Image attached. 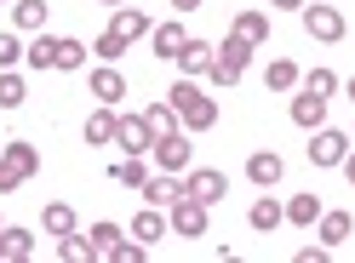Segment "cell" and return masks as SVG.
Wrapping results in <instances>:
<instances>
[{
    "label": "cell",
    "instance_id": "cell-17",
    "mask_svg": "<svg viewBox=\"0 0 355 263\" xmlns=\"http://www.w3.org/2000/svg\"><path fill=\"white\" fill-rule=\"evenodd\" d=\"M293 120H298L304 132L327 126V98H315V92H298V98H293Z\"/></svg>",
    "mask_w": 355,
    "mask_h": 263
},
{
    "label": "cell",
    "instance_id": "cell-47",
    "mask_svg": "<svg viewBox=\"0 0 355 263\" xmlns=\"http://www.w3.org/2000/svg\"><path fill=\"white\" fill-rule=\"evenodd\" d=\"M349 138H355V132H349Z\"/></svg>",
    "mask_w": 355,
    "mask_h": 263
},
{
    "label": "cell",
    "instance_id": "cell-31",
    "mask_svg": "<svg viewBox=\"0 0 355 263\" xmlns=\"http://www.w3.org/2000/svg\"><path fill=\"white\" fill-rule=\"evenodd\" d=\"M144 178H149V166H144V155H126V161L115 166V183H121V189H144Z\"/></svg>",
    "mask_w": 355,
    "mask_h": 263
},
{
    "label": "cell",
    "instance_id": "cell-14",
    "mask_svg": "<svg viewBox=\"0 0 355 263\" xmlns=\"http://www.w3.org/2000/svg\"><path fill=\"white\" fill-rule=\"evenodd\" d=\"M349 229H355V217H349V212H321V217H315V235H321V246H332V252H338L344 240H349Z\"/></svg>",
    "mask_w": 355,
    "mask_h": 263
},
{
    "label": "cell",
    "instance_id": "cell-19",
    "mask_svg": "<svg viewBox=\"0 0 355 263\" xmlns=\"http://www.w3.org/2000/svg\"><path fill=\"white\" fill-rule=\"evenodd\" d=\"M35 257V235L29 229H0V263H24Z\"/></svg>",
    "mask_w": 355,
    "mask_h": 263
},
{
    "label": "cell",
    "instance_id": "cell-40",
    "mask_svg": "<svg viewBox=\"0 0 355 263\" xmlns=\"http://www.w3.org/2000/svg\"><path fill=\"white\" fill-rule=\"evenodd\" d=\"M332 257V246H321V240H315V246H298V263H327Z\"/></svg>",
    "mask_w": 355,
    "mask_h": 263
},
{
    "label": "cell",
    "instance_id": "cell-38",
    "mask_svg": "<svg viewBox=\"0 0 355 263\" xmlns=\"http://www.w3.org/2000/svg\"><path fill=\"white\" fill-rule=\"evenodd\" d=\"M195 92H201V86H195V80L184 75V80H172V92H166V103H172V109H184V103H189Z\"/></svg>",
    "mask_w": 355,
    "mask_h": 263
},
{
    "label": "cell",
    "instance_id": "cell-5",
    "mask_svg": "<svg viewBox=\"0 0 355 263\" xmlns=\"http://www.w3.org/2000/svg\"><path fill=\"white\" fill-rule=\"evenodd\" d=\"M155 166L161 172H189V161H195V143L184 138V132H166V138H155Z\"/></svg>",
    "mask_w": 355,
    "mask_h": 263
},
{
    "label": "cell",
    "instance_id": "cell-46",
    "mask_svg": "<svg viewBox=\"0 0 355 263\" xmlns=\"http://www.w3.org/2000/svg\"><path fill=\"white\" fill-rule=\"evenodd\" d=\"M0 229H6V224H0Z\"/></svg>",
    "mask_w": 355,
    "mask_h": 263
},
{
    "label": "cell",
    "instance_id": "cell-21",
    "mask_svg": "<svg viewBox=\"0 0 355 263\" xmlns=\"http://www.w3.org/2000/svg\"><path fill=\"white\" fill-rule=\"evenodd\" d=\"M230 35H241V40H252V46H263V40H270V17H263V12H235V29Z\"/></svg>",
    "mask_w": 355,
    "mask_h": 263
},
{
    "label": "cell",
    "instance_id": "cell-18",
    "mask_svg": "<svg viewBox=\"0 0 355 263\" xmlns=\"http://www.w3.org/2000/svg\"><path fill=\"white\" fill-rule=\"evenodd\" d=\"M115 109H109V103H98V115H86V143H92V149H103V143H115Z\"/></svg>",
    "mask_w": 355,
    "mask_h": 263
},
{
    "label": "cell",
    "instance_id": "cell-25",
    "mask_svg": "<svg viewBox=\"0 0 355 263\" xmlns=\"http://www.w3.org/2000/svg\"><path fill=\"white\" fill-rule=\"evenodd\" d=\"M40 229H46V235H69V229H80V224H75V206H69V201H52L46 212H40Z\"/></svg>",
    "mask_w": 355,
    "mask_h": 263
},
{
    "label": "cell",
    "instance_id": "cell-20",
    "mask_svg": "<svg viewBox=\"0 0 355 263\" xmlns=\"http://www.w3.org/2000/svg\"><path fill=\"white\" fill-rule=\"evenodd\" d=\"M24 63H29L35 75H40V69H58V40H52L46 29H40V35L29 40V46H24Z\"/></svg>",
    "mask_w": 355,
    "mask_h": 263
},
{
    "label": "cell",
    "instance_id": "cell-42",
    "mask_svg": "<svg viewBox=\"0 0 355 263\" xmlns=\"http://www.w3.org/2000/svg\"><path fill=\"white\" fill-rule=\"evenodd\" d=\"M275 6H286V12H304V6H309V0H275Z\"/></svg>",
    "mask_w": 355,
    "mask_h": 263
},
{
    "label": "cell",
    "instance_id": "cell-35",
    "mask_svg": "<svg viewBox=\"0 0 355 263\" xmlns=\"http://www.w3.org/2000/svg\"><path fill=\"white\" fill-rule=\"evenodd\" d=\"M58 69H86V40H58Z\"/></svg>",
    "mask_w": 355,
    "mask_h": 263
},
{
    "label": "cell",
    "instance_id": "cell-41",
    "mask_svg": "<svg viewBox=\"0 0 355 263\" xmlns=\"http://www.w3.org/2000/svg\"><path fill=\"white\" fill-rule=\"evenodd\" d=\"M344 178L355 183V143H349V155H344Z\"/></svg>",
    "mask_w": 355,
    "mask_h": 263
},
{
    "label": "cell",
    "instance_id": "cell-7",
    "mask_svg": "<svg viewBox=\"0 0 355 263\" xmlns=\"http://www.w3.org/2000/svg\"><path fill=\"white\" fill-rule=\"evenodd\" d=\"M184 189L195 194V201L218 206V201H224V194H230V178H224V172H218V166H195L189 178H184Z\"/></svg>",
    "mask_w": 355,
    "mask_h": 263
},
{
    "label": "cell",
    "instance_id": "cell-13",
    "mask_svg": "<svg viewBox=\"0 0 355 263\" xmlns=\"http://www.w3.org/2000/svg\"><path fill=\"white\" fill-rule=\"evenodd\" d=\"M86 86H92V98H98V103H109V109H115V103L126 98V80H121V69H115V63L92 69V80H86Z\"/></svg>",
    "mask_w": 355,
    "mask_h": 263
},
{
    "label": "cell",
    "instance_id": "cell-45",
    "mask_svg": "<svg viewBox=\"0 0 355 263\" xmlns=\"http://www.w3.org/2000/svg\"><path fill=\"white\" fill-rule=\"evenodd\" d=\"M98 6H126V0H98Z\"/></svg>",
    "mask_w": 355,
    "mask_h": 263
},
{
    "label": "cell",
    "instance_id": "cell-15",
    "mask_svg": "<svg viewBox=\"0 0 355 263\" xmlns=\"http://www.w3.org/2000/svg\"><path fill=\"white\" fill-rule=\"evenodd\" d=\"M247 224H252L258 235H275V229L286 224V206L275 201V194H263V201H252V212H247Z\"/></svg>",
    "mask_w": 355,
    "mask_h": 263
},
{
    "label": "cell",
    "instance_id": "cell-43",
    "mask_svg": "<svg viewBox=\"0 0 355 263\" xmlns=\"http://www.w3.org/2000/svg\"><path fill=\"white\" fill-rule=\"evenodd\" d=\"M172 6H178V12H195V6H201V0H172Z\"/></svg>",
    "mask_w": 355,
    "mask_h": 263
},
{
    "label": "cell",
    "instance_id": "cell-33",
    "mask_svg": "<svg viewBox=\"0 0 355 263\" xmlns=\"http://www.w3.org/2000/svg\"><path fill=\"white\" fill-rule=\"evenodd\" d=\"M29 92H24V75H12V69H0V109H17Z\"/></svg>",
    "mask_w": 355,
    "mask_h": 263
},
{
    "label": "cell",
    "instance_id": "cell-29",
    "mask_svg": "<svg viewBox=\"0 0 355 263\" xmlns=\"http://www.w3.org/2000/svg\"><path fill=\"white\" fill-rule=\"evenodd\" d=\"M12 24L17 29H46V0H12Z\"/></svg>",
    "mask_w": 355,
    "mask_h": 263
},
{
    "label": "cell",
    "instance_id": "cell-26",
    "mask_svg": "<svg viewBox=\"0 0 355 263\" xmlns=\"http://www.w3.org/2000/svg\"><path fill=\"white\" fill-rule=\"evenodd\" d=\"M58 257H63V263H86V257H98V252H92V235H80V229L58 235Z\"/></svg>",
    "mask_w": 355,
    "mask_h": 263
},
{
    "label": "cell",
    "instance_id": "cell-23",
    "mask_svg": "<svg viewBox=\"0 0 355 263\" xmlns=\"http://www.w3.org/2000/svg\"><path fill=\"white\" fill-rule=\"evenodd\" d=\"M109 29H115V35H126V40H144L155 24H149L138 6H115V24H109Z\"/></svg>",
    "mask_w": 355,
    "mask_h": 263
},
{
    "label": "cell",
    "instance_id": "cell-16",
    "mask_svg": "<svg viewBox=\"0 0 355 263\" xmlns=\"http://www.w3.org/2000/svg\"><path fill=\"white\" fill-rule=\"evenodd\" d=\"M184 40H189V35H184V24H155V29H149V46H155V57H172V63H178Z\"/></svg>",
    "mask_w": 355,
    "mask_h": 263
},
{
    "label": "cell",
    "instance_id": "cell-32",
    "mask_svg": "<svg viewBox=\"0 0 355 263\" xmlns=\"http://www.w3.org/2000/svg\"><path fill=\"white\" fill-rule=\"evenodd\" d=\"M86 235H92V252H98V257H109V252H115V240H121L126 229H121V224H92Z\"/></svg>",
    "mask_w": 355,
    "mask_h": 263
},
{
    "label": "cell",
    "instance_id": "cell-9",
    "mask_svg": "<svg viewBox=\"0 0 355 263\" xmlns=\"http://www.w3.org/2000/svg\"><path fill=\"white\" fill-rule=\"evenodd\" d=\"M138 194H144V206H161V212H166V206L178 201V194H184V178H178V172H161V178H144V189H138Z\"/></svg>",
    "mask_w": 355,
    "mask_h": 263
},
{
    "label": "cell",
    "instance_id": "cell-12",
    "mask_svg": "<svg viewBox=\"0 0 355 263\" xmlns=\"http://www.w3.org/2000/svg\"><path fill=\"white\" fill-rule=\"evenodd\" d=\"M212 52H218L212 40H195V35H189L184 52H178V69H184L189 80H195V75H212Z\"/></svg>",
    "mask_w": 355,
    "mask_h": 263
},
{
    "label": "cell",
    "instance_id": "cell-37",
    "mask_svg": "<svg viewBox=\"0 0 355 263\" xmlns=\"http://www.w3.org/2000/svg\"><path fill=\"white\" fill-rule=\"evenodd\" d=\"M24 183H29V172L17 166V161H6V155H0V194H12V189H24Z\"/></svg>",
    "mask_w": 355,
    "mask_h": 263
},
{
    "label": "cell",
    "instance_id": "cell-2",
    "mask_svg": "<svg viewBox=\"0 0 355 263\" xmlns=\"http://www.w3.org/2000/svg\"><path fill=\"white\" fill-rule=\"evenodd\" d=\"M207 212H212V206H207V201H195V194L184 189V194L166 206V224H172L178 240H201V235H207Z\"/></svg>",
    "mask_w": 355,
    "mask_h": 263
},
{
    "label": "cell",
    "instance_id": "cell-10",
    "mask_svg": "<svg viewBox=\"0 0 355 263\" xmlns=\"http://www.w3.org/2000/svg\"><path fill=\"white\" fill-rule=\"evenodd\" d=\"M178 120H184V132H207V126H218V98L195 92L184 109H178Z\"/></svg>",
    "mask_w": 355,
    "mask_h": 263
},
{
    "label": "cell",
    "instance_id": "cell-24",
    "mask_svg": "<svg viewBox=\"0 0 355 263\" xmlns=\"http://www.w3.org/2000/svg\"><path fill=\"white\" fill-rule=\"evenodd\" d=\"M263 86H270V92H293V86H298V63H293V57H270Z\"/></svg>",
    "mask_w": 355,
    "mask_h": 263
},
{
    "label": "cell",
    "instance_id": "cell-34",
    "mask_svg": "<svg viewBox=\"0 0 355 263\" xmlns=\"http://www.w3.org/2000/svg\"><path fill=\"white\" fill-rule=\"evenodd\" d=\"M304 80V92H315V98H332V92H338V75H332V69H309V75H298Z\"/></svg>",
    "mask_w": 355,
    "mask_h": 263
},
{
    "label": "cell",
    "instance_id": "cell-30",
    "mask_svg": "<svg viewBox=\"0 0 355 263\" xmlns=\"http://www.w3.org/2000/svg\"><path fill=\"white\" fill-rule=\"evenodd\" d=\"M126 52H132V40L115 35V29H103V35L92 40V57H103V63H115V57H126Z\"/></svg>",
    "mask_w": 355,
    "mask_h": 263
},
{
    "label": "cell",
    "instance_id": "cell-11",
    "mask_svg": "<svg viewBox=\"0 0 355 263\" xmlns=\"http://www.w3.org/2000/svg\"><path fill=\"white\" fill-rule=\"evenodd\" d=\"M327 206H321V194L315 189H298L293 194V201H286V224H293V229H315V217H321Z\"/></svg>",
    "mask_w": 355,
    "mask_h": 263
},
{
    "label": "cell",
    "instance_id": "cell-1",
    "mask_svg": "<svg viewBox=\"0 0 355 263\" xmlns=\"http://www.w3.org/2000/svg\"><path fill=\"white\" fill-rule=\"evenodd\" d=\"M252 40H241V35H230L224 46L212 52V86H235L241 75H247V63H252Z\"/></svg>",
    "mask_w": 355,
    "mask_h": 263
},
{
    "label": "cell",
    "instance_id": "cell-28",
    "mask_svg": "<svg viewBox=\"0 0 355 263\" xmlns=\"http://www.w3.org/2000/svg\"><path fill=\"white\" fill-rule=\"evenodd\" d=\"M0 155H6V161H17V166L29 172V178H40V149H35L29 138H12L6 149H0Z\"/></svg>",
    "mask_w": 355,
    "mask_h": 263
},
{
    "label": "cell",
    "instance_id": "cell-4",
    "mask_svg": "<svg viewBox=\"0 0 355 263\" xmlns=\"http://www.w3.org/2000/svg\"><path fill=\"white\" fill-rule=\"evenodd\" d=\"M298 17H304V35L309 40H327V46H332V40H344V12L338 6H321V0H315V6H304Z\"/></svg>",
    "mask_w": 355,
    "mask_h": 263
},
{
    "label": "cell",
    "instance_id": "cell-44",
    "mask_svg": "<svg viewBox=\"0 0 355 263\" xmlns=\"http://www.w3.org/2000/svg\"><path fill=\"white\" fill-rule=\"evenodd\" d=\"M344 92H349V103H355V75H349V80H344Z\"/></svg>",
    "mask_w": 355,
    "mask_h": 263
},
{
    "label": "cell",
    "instance_id": "cell-39",
    "mask_svg": "<svg viewBox=\"0 0 355 263\" xmlns=\"http://www.w3.org/2000/svg\"><path fill=\"white\" fill-rule=\"evenodd\" d=\"M17 57H24V40H17V35H0V69H12Z\"/></svg>",
    "mask_w": 355,
    "mask_h": 263
},
{
    "label": "cell",
    "instance_id": "cell-6",
    "mask_svg": "<svg viewBox=\"0 0 355 263\" xmlns=\"http://www.w3.org/2000/svg\"><path fill=\"white\" fill-rule=\"evenodd\" d=\"M115 143L126 149V155H149V149H155V126L144 115H121L115 120Z\"/></svg>",
    "mask_w": 355,
    "mask_h": 263
},
{
    "label": "cell",
    "instance_id": "cell-8",
    "mask_svg": "<svg viewBox=\"0 0 355 263\" xmlns=\"http://www.w3.org/2000/svg\"><path fill=\"white\" fill-rule=\"evenodd\" d=\"M247 178H252L258 189H275V183L286 178V161L275 155V149H258V155H247Z\"/></svg>",
    "mask_w": 355,
    "mask_h": 263
},
{
    "label": "cell",
    "instance_id": "cell-27",
    "mask_svg": "<svg viewBox=\"0 0 355 263\" xmlns=\"http://www.w3.org/2000/svg\"><path fill=\"white\" fill-rule=\"evenodd\" d=\"M144 120L155 126V138H166V132H184V120H178V109H172L166 98H161V103H149V109H144Z\"/></svg>",
    "mask_w": 355,
    "mask_h": 263
},
{
    "label": "cell",
    "instance_id": "cell-36",
    "mask_svg": "<svg viewBox=\"0 0 355 263\" xmlns=\"http://www.w3.org/2000/svg\"><path fill=\"white\" fill-rule=\"evenodd\" d=\"M109 257H115V263H144V257H149V246H144L138 235H132V240L121 235V240H115V252H109Z\"/></svg>",
    "mask_w": 355,
    "mask_h": 263
},
{
    "label": "cell",
    "instance_id": "cell-22",
    "mask_svg": "<svg viewBox=\"0 0 355 263\" xmlns=\"http://www.w3.org/2000/svg\"><path fill=\"white\" fill-rule=\"evenodd\" d=\"M166 229H172V224H166V217H161V206H144L138 217H132V235H138L144 246H155V240H161Z\"/></svg>",
    "mask_w": 355,
    "mask_h": 263
},
{
    "label": "cell",
    "instance_id": "cell-3",
    "mask_svg": "<svg viewBox=\"0 0 355 263\" xmlns=\"http://www.w3.org/2000/svg\"><path fill=\"white\" fill-rule=\"evenodd\" d=\"M349 132H332V126H315V138H309V166L315 172H332V166H344V155H349Z\"/></svg>",
    "mask_w": 355,
    "mask_h": 263
}]
</instances>
